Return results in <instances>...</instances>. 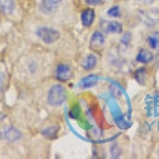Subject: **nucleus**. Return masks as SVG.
Wrapping results in <instances>:
<instances>
[{"label": "nucleus", "mask_w": 159, "mask_h": 159, "mask_svg": "<svg viewBox=\"0 0 159 159\" xmlns=\"http://www.w3.org/2000/svg\"><path fill=\"white\" fill-rule=\"evenodd\" d=\"M66 99H67V91L65 87L61 84L53 85L48 92V103L51 106H60L64 104Z\"/></svg>", "instance_id": "obj_1"}, {"label": "nucleus", "mask_w": 159, "mask_h": 159, "mask_svg": "<svg viewBox=\"0 0 159 159\" xmlns=\"http://www.w3.org/2000/svg\"><path fill=\"white\" fill-rule=\"evenodd\" d=\"M36 35L40 39L43 40L45 43H53L60 38L61 34L57 30H55L54 28L50 27H39L36 30Z\"/></svg>", "instance_id": "obj_2"}, {"label": "nucleus", "mask_w": 159, "mask_h": 159, "mask_svg": "<svg viewBox=\"0 0 159 159\" xmlns=\"http://www.w3.org/2000/svg\"><path fill=\"white\" fill-rule=\"evenodd\" d=\"M6 75H4L3 72L0 71V92L3 90L4 86H6Z\"/></svg>", "instance_id": "obj_20"}, {"label": "nucleus", "mask_w": 159, "mask_h": 159, "mask_svg": "<svg viewBox=\"0 0 159 159\" xmlns=\"http://www.w3.org/2000/svg\"><path fill=\"white\" fill-rule=\"evenodd\" d=\"M135 79L140 85H145L147 82V69L145 68H139L135 72Z\"/></svg>", "instance_id": "obj_14"}, {"label": "nucleus", "mask_w": 159, "mask_h": 159, "mask_svg": "<svg viewBox=\"0 0 159 159\" xmlns=\"http://www.w3.org/2000/svg\"><path fill=\"white\" fill-rule=\"evenodd\" d=\"M0 10L6 15H11L15 11L14 0H0Z\"/></svg>", "instance_id": "obj_12"}, {"label": "nucleus", "mask_w": 159, "mask_h": 159, "mask_svg": "<svg viewBox=\"0 0 159 159\" xmlns=\"http://www.w3.org/2000/svg\"><path fill=\"white\" fill-rule=\"evenodd\" d=\"M61 0H42L39 4V10L43 14H53L60 7Z\"/></svg>", "instance_id": "obj_5"}, {"label": "nucleus", "mask_w": 159, "mask_h": 159, "mask_svg": "<svg viewBox=\"0 0 159 159\" xmlns=\"http://www.w3.org/2000/svg\"><path fill=\"white\" fill-rule=\"evenodd\" d=\"M85 2L88 4V6L96 7V6H99V4L102 3V0H85Z\"/></svg>", "instance_id": "obj_21"}, {"label": "nucleus", "mask_w": 159, "mask_h": 159, "mask_svg": "<svg viewBox=\"0 0 159 159\" xmlns=\"http://www.w3.org/2000/svg\"><path fill=\"white\" fill-rule=\"evenodd\" d=\"M130 39H132V36H130V33H125L124 35H123V37L121 38V43L123 45L127 46L130 42Z\"/></svg>", "instance_id": "obj_18"}, {"label": "nucleus", "mask_w": 159, "mask_h": 159, "mask_svg": "<svg viewBox=\"0 0 159 159\" xmlns=\"http://www.w3.org/2000/svg\"><path fill=\"white\" fill-rule=\"evenodd\" d=\"M100 27H101V30L106 34H120L123 31L122 24L117 20L101 19Z\"/></svg>", "instance_id": "obj_4"}, {"label": "nucleus", "mask_w": 159, "mask_h": 159, "mask_svg": "<svg viewBox=\"0 0 159 159\" xmlns=\"http://www.w3.org/2000/svg\"><path fill=\"white\" fill-rule=\"evenodd\" d=\"M99 76L98 75H94V74H91V75H88L86 78L82 79L81 81L79 82L78 86L80 88H83V89H87V88H91V87H94L98 84L99 82Z\"/></svg>", "instance_id": "obj_9"}, {"label": "nucleus", "mask_w": 159, "mask_h": 159, "mask_svg": "<svg viewBox=\"0 0 159 159\" xmlns=\"http://www.w3.org/2000/svg\"><path fill=\"white\" fill-rule=\"evenodd\" d=\"M57 132H58V126H51V127H48V129H43L42 132V134L48 138H54L55 135L57 134Z\"/></svg>", "instance_id": "obj_15"}, {"label": "nucleus", "mask_w": 159, "mask_h": 159, "mask_svg": "<svg viewBox=\"0 0 159 159\" xmlns=\"http://www.w3.org/2000/svg\"><path fill=\"white\" fill-rule=\"evenodd\" d=\"M55 76L58 81L61 82H67L72 76V70L66 64H60L57 65L55 70Z\"/></svg>", "instance_id": "obj_6"}, {"label": "nucleus", "mask_w": 159, "mask_h": 159, "mask_svg": "<svg viewBox=\"0 0 159 159\" xmlns=\"http://www.w3.org/2000/svg\"><path fill=\"white\" fill-rule=\"evenodd\" d=\"M94 18H96V13L92 9H86L82 12L81 14V22L84 27L88 28L93 24Z\"/></svg>", "instance_id": "obj_7"}, {"label": "nucleus", "mask_w": 159, "mask_h": 159, "mask_svg": "<svg viewBox=\"0 0 159 159\" xmlns=\"http://www.w3.org/2000/svg\"><path fill=\"white\" fill-rule=\"evenodd\" d=\"M137 2L139 3H142V4H148V3H152L153 0H136Z\"/></svg>", "instance_id": "obj_22"}, {"label": "nucleus", "mask_w": 159, "mask_h": 159, "mask_svg": "<svg viewBox=\"0 0 159 159\" xmlns=\"http://www.w3.org/2000/svg\"><path fill=\"white\" fill-rule=\"evenodd\" d=\"M105 43V36L103 33L100 32V31H96L93 32L90 39V48L92 49H100L101 47H103Z\"/></svg>", "instance_id": "obj_8"}, {"label": "nucleus", "mask_w": 159, "mask_h": 159, "mask_svg": "<svg viewBox=\"0 0 159 159\" xmlns=\"http://www.w3.org/2000/svg\"><path fill=\"white\" fill-rule=\"evenodd\" d=\"M80 112H81V110H80L79 106L73 107L72 110L70 111V117L73 118V119H76V118H79V116H80Z\"/></svg>", "instance_id": "obj_19"}, {"label": "nucleus", "mask_w": 159, "mask_h": 159, "mask_svg": "<svg viewBox=\"0 0 159 159\" xmlns=\"http://www.w3.org/2000/svg\"><path fill=\"white\" fill-rule=\"evenodd\" d=\"M154 60V54L151 51H148L147 49H141L138 53L137 57H136V61L138 63H142V64H148L151 63Z\"/></svg>", "instance_id": "obj_11"}, {"label": "nucleus", "mask_w": 159, "mask_h": 159, "mask_svg": "<svg viewBox=\"0 0 159 159\" xmlns=\"http://www.w3.org/2000/svg\"><path fill=\"white\" fill-rule=\"evenodd\" d=\"M158 157H159V151H158Z\"/></svg>", "instance_id": "obj_23"}, {"label": "nucleus", "mask_w": 159, "mask_h": 159, "mask_svg": "<svg viewBox=\"0 0 159 159\" xmlns=\"http://www.w3.org/2000/svg\"><path fill=\"white\" fill-rule=\"evenodd\" d=\"M110 153H111V157L112 158H118L120 156V154H121V150H120L119 145L118 144H112L111 148H110Z\"/></svg>", "instance_id": "obj_17"}, {"label": "nucleus", "mask_w": 159, "mask_h": 159, "mask_svg": "<svg viewBox=\"0 0 159 159\" xmlns=\"http://www.w3.org/2000/svg\"><path fill=\"white\" fill-rule=\"evenodd\" d=\"M147 43L151 49H159V32L155 31V32L151 33L147 38Z\"/></svg>", "instance_id": "obj_13"}, {"label": "nucleus", "mask_w": 159, "mask_h": 159, "mask_svg": "<svg viewBox=\"0 0 159 159\" xmlns=\"http://www.w3.org/2000/svg\"><path fill=\"white\" fill-rule=\"evenodd\" d=\"M107 15L109 17H114V18H117V17L120 16V7H112L107 11Z\"/></svg>", "instance_id": "obj_16"}, {"label": "nucleus", "mask_w": 159, "mask_h": 159, "mask_svg": "<svg viewBox=\"0 0 159 159\" xmlns=\"http://www.w3.org/2000/svg\"><path fill=\"white\" fill-rule=\"evenodd\" d=\"M22 134L20 130H18L16 127L14 126H4L0 129V138L3 141L10 143H14L17 142L21 139Z\"/></svg>", "instance_id": "obj_3"}, {"label": "nucleus", "mask_w": 159, "mask_h": 159, "mask_svg": "<svg viewBox=\"0 0 159 159\" xmlns=\"http://www.w3.org/2000/svg\"><path fill=\"white\" fill-rule=\"evenodd\" d=\"M98 64V57L94 54H88L87 56L83 58L81 63V66L83 67L85 70H91L97 66Z\"/></svg>", "instance_id": "obj_10"}]
</instances>
